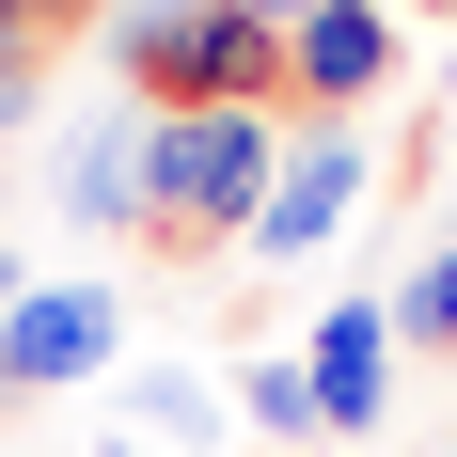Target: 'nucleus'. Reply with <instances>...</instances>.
<instances>
[{"label": "nucleus", "mask_w": 457, "mask_h": 457, "mask_svg": "<svg viewBox=\"0 0 457 457\" xmlns=\"http://www.w3.org/2000/svg\"><path fill=\"white\" fill-rule=\"evenodd\" d=\"M142 127H158V111H79V127H63L47 189H63L79 237H142Z\"/></svg>", "instance_id": "0eeeda50"}, {"label": "nucleus", "mask_w": 457, "mask_h": 457, "mask_svg": "<svg viewBox=\"0 0 457 457\" xmlns=\"http://www.w3.org/2000/svg\"><path fill=\"white\" fill-rule=\"evenodd\" d=\"M395 300H331L316 331H300V378H316V442H363L378 411H395Z\"/></svg>", "instance_id": "39448f33"}, {"label": "nucleus", "mask_w": 457, "mask_h": 457, "mask_svg": "<svg viewBox=\"0 0 457 457\" xmlns=\"http://www.w3.org/2000/svg\"><path fill=\"white\" fill-rule=\"evenodd\" d=\"M411 16H457V0H411Z\"/></svg>", "instance_id": "2eb2a0df"}, {"label": "nucleus", "mask_w": 457, "mask_h": 457, "mask_svg": "<svg viewBox=\"0 0 457 457\" xmlns=\"http://www.w3.org/2000/svg\"><path fill=\"white\" fill-rule=\"evenodd\" d=\"M237 16H269V32H300V16H316V0H237Z\"/></svg>", "instance_id": "ddd939ff"}, {"label": "nucleus", "mask_w": 457, "mask_h": 457, "mask_svg": "<svg viewBox=\"0 0 457 457\" xmlns=\"http://www.w3.org/2000/svg\"><path fill=\"white\" fill-rule=\"evenodd\" d=\"M95 47H111L127 111H158V127H174V111H284V127H300L284 32H269V16H237V0H111Z\"/></svg>", "instance_id": "f257e3e1"}, {"label": "nucleus", "mask_w": 457, "mask_h": 457, "mask_svg": "<svg viewBox=\"0 0 457 457\" xmlns=\"http://www.w3.org/2000/svg\"><path fill=\"white\" fill-rule=\"evenodd\" d=\"M237 411H253V442H269V457L316 442V378H300V347H284V363H237Z\"/></svg>", "instance_id": "1a4fd4ad"}, {"label": "nucleus", "mask_w": 457, "mask_h": 457, "mask_svg": "<svg viewBox=\"0 0 457 457\" xmlns=\"http://www.w3.org/2000/svg\"><path fill=\"white\" fill-rule=\"evenodd\" d=\"M347 205H363V127H300L284 142V174H269V205H253V269H316L331 237H347Z\"/></svg>", "instance_id": "20e7f679"}, {"label": "nucleus", "mask_w": 457, "mask_h": 457, "mask_svg": "<svg viewBox=\"0 0 457 457\" xmlns=\"http://www.w3.org/2000/svg\"><path fill=\"white\" fill-rule=\"evenodd\" d=\"M442 457H457V442H442Z\"/></svg>", "instance_id": "f3484780"}, {"label": "nucleus", "mask_w": 457, "mask_h": 457, "mask_svg": "<svg viewBox=\"0 0 457 457\" xmlns=\"http://www.w3.org/2000/svg\"><path fill=\"white\" fill-rule=\"evenodd\" d=\"M95 457H142V442H95Z\"/></svg>", "instance_id": "dca6fc26"}, {"label": "nucleus", "mask_w": 457, "mask_h": 457, "mask_svg": "<svg viewBox=\"0 0 457 457\" xmlns=\"http://www.w3.org/2000/svg\"><path fill=\"white\" fill-rule=\"evenodd\" d=\"M16 300H32V269H16V253H0V316H16Z\"/></svg>", "instance_id": "4468645a"}, {"label": "nucleus", "mask_w": 457, "mask_h": 457, "mask_svg": "<svg viewBox=\"0 0 457 457\" xmlns=\"http://www.w3.org/2000/svg\"><path fill=\"white\" fill-rule=\"evenodd\" d=\"M127 426H142V442H205V426H221V378H189V363L127 378Z\"/></svg>", "instance_id": "9d476101"}, {"label": "nucleus", "mask_w": 457, "mask_h": 457, "mask_svg": "<svg viewBox=\"0 0 457 457\" xmlns=\"http://www.w3.org/2000/svg\"><path fill=\"white\" fill-rule=\"evenodd\" d=\"M284 111H174V127H142V253H205V237H253L284 174Z\"/></svg>", "instance_id": "f03ea898"}, {"label": "nucleus", "mask_w": 457, "mask_h": 457, "mask_svg": "<svg viewBox=\"0 0 457 457\" xmlns=\"http://www.w3.org/2000/svg\"><path fill=\"white\" fill-rule=\"evenodd\" d=\"M284 79H300V127H347L363 95H395V0H316L300 32H284Z\"/></svg>", "instance_id": "423d86ee"}, {"label": "nucleus", "mask_w": 457, "mask_h": 457, "mask_svg": "<svg viewBox=\"0 0 457 457\" xmlns=\"http://www.w3.org/2000/svg\"><path fill=\"white\" fill-rule=\"evenodd\" d=\"M395 347H411V363H457V237L411 253V284H395Z\"/></svg>", "instance_id": "6e6552de"}, {"label": "nucleus", "mask_w": 457, "mask_h": 457, "mask_svg": "<svg viewBox=\"0 0 457 457\" xmlns=\"http://www.w3.org/2000/svg\"><path fill=\"white\" fill-rule=\"evenodd\" d=\"M111 347H127V300H111V284H32V300L0 316V411L111 378Z\"/></svg>", "instance_id": "7ed1b4c3"}, {"label": "nucleus", "mask_w": 457, "mask_h": 457, "mask_svg": "<svg viewBox=\"0 0 457 457\" xmlns=\"http://www.w3.org/2000/svg\"><path fill=\"white\" fill-rule=\"evenodd\" d=\"M47 47H63V32H47L32 0H0V63H47Z\"/></svg>", "instance_id": "9b49d317"}, {"label": "nucleus", "mask_w": 457, "mask_h": 457, "mask_svg": "<svg viewBox=\"0 0 457 457\" xmlns=\"http://www.w3.org/2000/svg\"><path fill=\"white\" fill-rule=\"evenodd\" d=\"M16 127H32V63H0V142H16Z\"/></svg>", "instance_id": "f8f14e48"}]
</instances>
